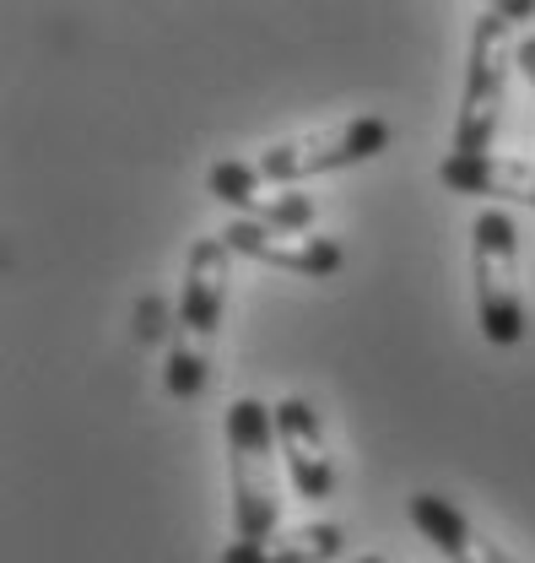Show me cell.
<instances>
[{
	"mask_svg": "<svg viewBox=\"0 0 535 563\" xmlns=\"http://www.w3.org/2000/svg\"><path fill=\"white\" fill-rule=\"evenodd\" d=\"M314 217H320V207H314L309 190H281L276 201H260L249 222L276 228V233H314Z\"/></svg>",
	"mask_w": 535,
	"mask_h": 563,
	"instance_id": "7c38bea8",
	"label": "cell"
},
{
	"mask_svg": "<svg viewBox=\"0 0 535 563\" xmlns=\"http://www.w3.org/2000/svg\"><path fill=\"white\" fill-rule=\"evenodd\" d=\"M470 282L476 325L492 347L525 342V287H520V222L503 207H481L470 222Z\"/></svg>",
	"mask_w": 535,
	"mask_h": 563,
	"instance_id": "277c9868",
	"label": "cell"
},
{
	"mask_svg": "<svg viewBox=\"0 0 535 563\" xmlns=\"http://www.w3.org/2000/svg\"><path fill=\"white\" fill-rule=\"evenodd\" d=\"M514 66L525 70V81L535 87V33H525V38L514 44Z\"/></svg>",
	"mask_w": 535,
	"mask_h": 563,
	"instance_id": "5bb4252c",
	"label": "cell"
},
{
	"mask_svg": "<svg viewBox=\"0 0 535 563\" xmlns=\"http://www.w3.org/2000/svg\"><path fill=\"white\" fill-rule=\"evenodd\" d=\"M174 314H179V309H168L157 292H146V298L135 303V342H141V347L174 342Z\"/></svg>",
	"mask_w": 535,
	"mask_h": 563,
	"instance_id": "4fadbf2b",
	"label": "cell"
},
{
	"mask_svg": "<svg viewBox=\"0 0 535 563\" xmlns=\"http://www.w3.org/2000/svg\"><path fill=\"white\" fill-rule=\"evenodd\" d=\"M438 185L449 196L535 207V163L531 157H509V152H449L438 163Z\"/></svg>",
	"mask_w": 535,
	"mask_h": 563,
	"instance_id": "ba28073f",
	"label": "cell"
},
{
	"mask_svg": "<svg viewBox=\"0 0 535 563\" xmlns=\"http://www.w3.org/2000/svg\"><path fill=\"white\" fill-rule=\"evenodd\" d=\"M357 563H390V559H374V553H363V559H357Z\"/></svg>",
	"mask_w": 535,
	"mask_h": 563,
	"instance_id": "9a60e30c",
	"label": "cell"
},
{
	"mask_svg": "<svg viewBox=\"0 0 535 563\" xmlns=\"http://www.w3.org/2000/svg\"><path fill=\"white\" fill-rule=\"evenodd\" d=\"M227 261H233V250L222 244V233L190 244L179 314H174V342H168V368H163V385H168L174 401H196L211 379V352H216L222 309H227Z\"/></svg>",
	"mask_w": 535,
	"mask_h": 563,
	"instance_id": "6da1fadb",
	"label": "cell"
},
{
	"mask_svg": "<svg viewBox=\"0 0 535 563\" xmlns=\"http://www.w3.org/2000/svg\"><path fill=\"white\" fill-rule=\"evenodd\" d=\"M535 16V0H498L476 11L466 55V92L455 114V152H492L498 120H503V92H509V66H514V27Z\"/></svg>",
	"mask_w": 535,
	"mask_h": 563,
	"instance_id": "3957f363",
	"label": "cell"
},
{
	"mask_svg": "<svg viewBox=\"0 0 535 563\" xmlns=\"http://www.w3.org/2000/svg\"><path fill=\"white\" fill-rule=\"evenodd\" d=\"M276 444L287 455V477H292L298 498H314V504L331 498L335 461H331V450H325V428H320L314 401H303V396L276 401Z\"/></svg>",
	"mask_w": 535,
	"mask_h": 563,
	"instance_id": "52a82bcc",
	"label": "cell"
},
{
	"mask_svg": "<svg viewBox=\"0 0 535 563\" xmlns=\"http://www.w3.org/2000/svg\"><path fill=\"white\" fill-rule=\"evenodd\" d=\"M346 537L331 520H309V526H281L260 542H227L216 563H331L341 559Z\"/></svg>",
	"mask_w": 535,
	"mask_h": 563,
	"instance_id": "30bf717a",
	"label": "cell"
},
{
	"mask_svg": "<svg viewBox=\"0 0 535 563\" xmlns=\"http://www.w3.org/2000/svg\"><path fill=\"white\" fill-rule=\"evenodd\" d=\"M390 120L379 114H357V120H335L325 131H303V136L270 141L266 152L255 157V174L260 185H303L314 174H335V168H352V163H368L390 146Z\"/></svg>",
	"mask_w": 535,
	"mask_h": 563,
	"instance_id": "5b68a950",
	"label": "cell"
},
{
	"mask_svg": "<svg viewBox=\"0 0 535 563\" xmlns=\"http://www.w3.org/2000/svg\"><path fill=\"white\" fill-rule=\"evenodd\" d=\"M205 190H211L222 207L244 211V217H255V207L266 201V196H260V174H255V163H238V157H222V163H211V174H205Z\"/></svg>",
	"mask_w": 535,
	"mask_h": 563,
	"instance_id": "8fae6325",
	"label": "cell"
},
{
	"mask_svg": "<svg viewBox=\"0 0 535 563\" xmlns=\"http://www.w3.org/2000/svg\"><path fill=\"white\" fill-rule=\"evenodd\" d=\"M222 244L233 255H249L260 266H276V272H292V277H335L346 250L325 239V233H276V228H260L249 217H233L222 228Z\"/></svg>",
	"mask_w": 535,
	"mask_h": 563,
	"instance_id": "8992f818",
	"label": "cell"
},
{
	"mask_svg": "<svg viewBox=\"0 0 535 563\" xmlns=\"http://www.w3.org/2000/svg\"><path fill=\"white\" fill-rule=\"evenodd\" d=\"M405 509H411V526L449 563H520L503 542H492L466 509H460L455 498H444V493H411Z\"/></svg>",
	"mask_w": 535,
	"mask_h": 563,
	"instance_id": "9c48e42d",
	"label": "cell"
},
{
	"mask_svg": "<svg viewBox=\"0 0 535 563\" xmlns=\"http://www.w3.org/2000/svg\"><path fill=\"white\" fill-rule=\"evenodd\" d=\"M222 439H227V488H233V542H260L281 531L276 407L238 396L222 418Z\"/></svg>",
	"mask_w": 535,
	"mask_h": 563,
	"instance_id": "7a4b0ae2",
	"label": "cell"
}]
</instances>
